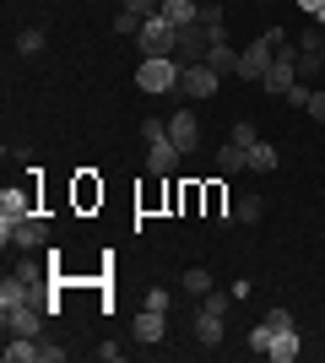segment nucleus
Masks as SVG:
<instances>
[{
	"instance_id": "obj_3",
	"label": "nucleus",
	"mask_w": 325,
	"mask_h": 363,
	"mask_svg": "<svg viewBox=\"0 0 325 363\" xmlns=\"http://www.w3.org/2000/svg\"><path fill=\"white\" fill-rule=\"evenodd\" d=\"M217 33H222V28H206V22H190V28H179V49H173V60H179V65H201Z\"/></svg>"
},
{
	"instance_id": "obj_17",
	"label": "nucleus",
	"mask_w": 325,
	"mask_h": 363,
	"mask_svg": "<svg viewBox=\"0 0 325 363\" xmlns=\"http://www.w3.org/2000/svg\"><path fill=\"white\" fill-rule=\"evenodd\" d=\"M195 342H201V347H222V315L201 309V315H195Z\"/></svg>"
},
{
	"instance_id": "obj_21",
	"label": "nucleus",
	"mask_w": 325,
	"mask_h": 363,
	"mask_svg": "<svg viewBox=\"0 0 325 363\" xmlns=\"http://www.w3.org/2000/svg\"><path fill=\"white\" fill-rule=\"evenodd\" d=\"M44 49V28H22L16 33V55H38Z\"/></svg>"
},
{
	"instance_id": "obj_29",
	"label": "nucleus",
	"mask_w": 325,
	"mask_h": 363,
	"mask_svg": "<svg viewBox=\"0 0 325 363\" xmlns=\"http://www.w3.org/2000/svg\"><path fill=\"white\" fill-rule=\"evenodd\" d=\"M206 212L222 217V184H206Z\"/></svg>"
},
{
	"instance_id": "obj_16",
	"label": "nucleus",
	"mask_w": 325,
	"mask_h": 363,
	"mask_svg": "<svg viewBox=\"0 0 325 363\" xmlns=\"http://www.w3.org/2000/svg\"><path fill=\"white\" fill-rule=\"evenodd\" d=\"M298 352H304V342H298V331L287 325V331H277V336H271V347H266V358H277V363H293Z\"/></svg>"
},
{
	"instance_id": "obj_6",
	"label": "nucleus",
	"mask_w": 325,
	"mask_h": 363,
	"mask_svg": "<svg viewBox=\"0 0 325 363\" xmlns=\"http://www.w3.org/2000/svg\"><path fill=\"white\" fill-rule=\"evenodd\" d=\"M44 303H16V309H0V320H6V336H38L44 331Z\"/></svg>"
},
{
	"instance_id": "obj_9",
	"label": "nucleus",
	"mask_w": 325,
	"mask_h": 363,
	"mask_svg": "<svg viewBox=\"0 0 325 363\" xmlns=\"http://www.w3.org/2000/svg\"><path fill=\"white\" fill-rule=\"evenodd\" d=\"M179 157H185V152L173 147L169 136H163V141H147V174H173V168H179Z\"/></svg>"
},
{
	"instance_id": "obj_27",
	"label": "nucleus",
	"mask_w": 325,
	"mask_h": 363,
	"mask_svg": "<svg viewBox=\"0 0 325 363\" xmlns=\"http://www.w3.org/2000/svg\"><path fill=\"white\" fill-rule=\"evenodd\" d=\"M201 22L206 28H222V6H217V0H201Z\"/></svg>"
},
{
	"instance_id": "obj_14",
	"label": "nucleus",
	"mask_w": 325,
	"mask_h": 363,
	"mask_svg": "<svg viewBox=\"0 0 325 363\" xmlns=\"http://www.w3.org/2000/svg\"><path fill=\"white\" fill-rule=\"evenodd\" d=\"M33 358H44L38 336H6V363H33Z\"/></svg>"
},
{
	"instance_id": "obj_1",
	"label": "nucleus",
	"mask_w": 325,
	"mask_h": 363,
	"mask_svg": "<svg viewBox=\"0 0 325 363\" xmlns=\"http://www.w3.org/2000/svg\"><path fill=\"white\" fill-rule=\"evenodd\" d=\"M141 44V60H173V49H179V28L173 22H163V16H147L136 33Z\"/></svg>"
},
{
	"instance_id": "obj_11",
	"label": "nucleus",
	"mask_w": 325,
	"mask_h": 363,
	"mask_svg": "<svg viewBox=\"0 0 325 363\" xmlns=\"http://www.w3.org/2000/svg\"><path fill=\"white\" fill-rule=\"evenodd\" d=\"M206 65L217 76H239V49H228V33H217L212 49H206Z\"/></svg>"
},
{
	"instance_id": "obj_8",
	"label": "nucleus",
	"mask_w": 325,
	"mask_h": 363,
	"mask_svg": "<svg viewBox=\"0 0 325 363\" xmlns=\"http://www.w3.org/2000/svg\"><path fill=\"white\" fill-rule=\"evenodd\" d=\"M169 141H173L179 152H185V157H190V152L201 147V120H195L190 108H179V114L169 120Z\"/></svg>"
},
{
	"instance_id": "obj_25",
	"label": "nucleus",
	"mask_w": 325,
	"mask_h": 363,
	"mask_svg": "<svg viewBox=\"0 0 325 363\" xmlns=\"http://www.w3.org/2000/svg\"><path fill=\"white\" fill-rule=\"evenodd\" d=\"M233 141H239V147H255V141H261V130H255L249 120H239V125H233Z\"/></svg>"
},
{
	"instance_id": "obj_24",
	"label": "nucleus",
	"mask_w": 325,
	"mask_h": 363,
	"mask_svg": "<svg viewBox=\"0 0 325 363\" xmlns=\"http://www.w3.org/2000/svg\"><path fill=\"white\" fill-rule=\"evenodd\" d=\"M125 11H136V16H157L163 11V0H120Z\"/></svg>"
},
{
	"instance_id": "obj_4",
	"label": "nucleus",
	"mask_w": 325,
	"mask_h": 363,
	"mask_svg": "<svg viewBox=\"0 0 325 363\" xmlns=\"http://www.w3.org/2000/svg\"><path fill=\"white\" fill-rule=\"evenodd\" d=\"M179 71H185L179 60H141L136 87L141 92H179Z\"/></svg>"
},
{
	"instance_id": "obj_28",
	"label": "nucleus",
	"mask_w": 325,
	"mask_h": 363,
	"mask_svg": "<svg viewBox=\"0 0 325 363\" xmlns=\"http://www.w3.org/2000/svg\"><path fill=\"white\" fill-rule=\"evenodd\" d=\"M147 309H163V315H169V309H173L169 288H152V293H147Z\"/></svg>"
},
{
	"instance_id": "obj_23",
	"label": "nucleus",
	"mask_w": 325,
	"mask_h": 363,
	"mask_svg": "<svg viewBox=\"0 0 325 363\" xmlns=\"http://www.w3.org/2000/svg\"><path fill=\"white\" fill-rule=\"evenodd\" d=\"M261 212H266L261 196H244V201H239V223H261Z\"/></svg>"
},
{
	"instance_id": "obj_30",
	"label": "nucleus",
	"mask_w": 325,
	"mask_h": 363,
	"mask_svg": "<svg viewBox=\"0 0 325 363\" xmlns=\"http://www.w3.org/2000/svg\"><path fill=\"white\" fill-rule=\"evenodd\" d=\"M201 309H212V315H228V293H206Z\"/></svg>"
},
{
	"instance_id": "obj_2",
	"label": "nucleus",
	"mask_w": 325,
	"mask_h": 363,
	"mask_svg": "<svg viewBox=\"0 0 325 363\" xmlns=\"http://www.w3.org/2000/svg\"><path fill=\"white\" fill-rule=\"evenodd\" d=\"M0 244H6V250H44L49 244V223L38 212H28V217H16V223H0Z\"/></svg>"
},
{
	"instance_id": "obj_13",
	"label": "nucleus",
	"mask_w": 325,
	"mask_h": 363,
	"mask_svg": "<svg viewBox=\"0 0 325 363\" xmlns=\"http://www.w3.org/2000/svg\"><path fill=\"white\" fill-rule=\"evenodd\" d=\"M163 22H173V28H190V22H201V0H163Z\"/></svg>"
},
{
	"instance_id": "obj_10",
	"label": "nucleus",
	"mask_w": 325,
	"mask_h": 363,
	"mask_svg": "<svg viewBox=\"0 0 325 363\" xmlns=\"http://www.w3.org/2000/svg\"><path fill=\"white\" fill-rule=\"evenodd\" d=\"M163 336H169V315L141 303V315H136V342H147V347H152V342H163Z\"/></svg>"
},
{
	"instance_id": "obj_12",
	"label": "nucleus",
	"mask_w": 325,
	"mask_h": 363,
	"mask_svg": "<svg viewBox=\"0 0 325 363\" xmlns=\"http://www.w3.org/2000/svg\"><path fill=\"white\" fill-rule=\"evenodd\" d=\"M28 212H33V196L16 190V184H6L0 190V223H16V217H28Z\"/></svg>"
},
{
	"instance_id": "obj_26",
	"label": "nucleus",
	"mask_w": 325,
	"mask_h": 363,
	"mask_svg": "<svg viewBox=\"0 0 325 363\" xmlns=\"http://www.w3.org/2000/svg\"><path fill=\"white\" fill-rule=\"evenodd\" d=\"M282 98H287V104H293V108H309V98H314V92L304 87V82H293V87L282 92Z\"/></svg>"
},
{
	"instance_id": "obj_20",
	"label": "nucleus",
	"mask_w": 325,
	"mask_h": 363,
	"mask_svg": "<svg viewBox=\"0 0 325 363\" xmlns=\"http://www.w3.org/2000/svg\"><path fill=\"white\" fill-rule=\"evenodd\" d=\"M185 293L206 298V293H212V272H201V266H190V272H185Z\"/></svg>"
},
{
	"instance_id": "obj_15",
	"label": "nucleus",
	"mask_w": 325,
	"mask_h": 363,
	"mask_svg": "<svg viewBox=\"0 0 325 363\" xmlns=\"http://www.w3.org/2000/svg\"><path fill=\"white\" fill-rule=\"evenodd\" d=\"M217 168L222 174H249V147H239V141H222V152H217Z\"/></svg>"
},
{
	"instance_id": "obj_5",
	"label": "nucleus",
	"mask_w": 325,
	"mask_h": 363,
	"mask_svg": "<svg viewBox=\"0 0 325 363\" xmlns=\"http://www.w3.org/2000/svg\"><path fill=\"white\" fill-rule=\"evenodd\" d=\"M271 55H277V44H271V33H266V38H255L249 49H239V76H244V82H266Z\"/></svg>"
},
{
	"instance_id": "obj_7",
	"label": "nucleus",
	"mask_w": 325,
	"mask_h": 363,
	"mask_svg": "<svg viewBox=\"0 0 325 363\" xmlns=\"http://www.w3.org/2000/svg\"><path fill=\"white\" fill-rule=\"evenodd\" d=\"M217 82H222V76H217L206 60H201V65H185V71H179V92H185V98H212Z\"/></svg>"
},
{
	"instance_id": "obj_32",
	"label": "nucleus",
	"mask_w": 325,
	"mask_h": 363,
	"mask_svg": "<svg viewBox=\"0 0 325 363\" xmlns=\"http://www.w3.org/2000/svg\"><path fill=\"white\" fill-rule=\"evenodd\" d=\"M309 120L325 125V92H314V98H309Z\"/></svg>"
},
{
	"instance_id": "obj_19",
	"label": "nucleus",
	"mask_w": 325,
	"mask_h": 363,
	"mask_svg": "<svg viewBox=\"0 0 325 363\" xmlns=\"http://www.w3.org/2000/svg\"><path fill=\"white\" fill-rule=\"evenodd\" d=\"M98 201H103V184H98L93 174H81V179H76V206L87 212V206H98Z\"/></svg>"
},
{
	"instance_id": "obj_18",
	"label": "nucleus",
	"mask_w": 325,
	"mask_h": 363,
	"mask_svg": "<svg viewBox=\"0 0 325 363\" xmlns=\"http://www.w3.org/2000/svg\"><path fill=\"white\" fill-rule=\"evenodd\" d=\"M271 168H277V147L255 141V147H249V174H271Z\"/></svg>"
},
{
	"instance_id": "obj_22",
	"label": "nucleus",
	"mask_w": 325,
	"mask_h": 363,
	"mask_svg": "<svg viewBox=\"0 0 325 363\" xmlns=\"http://www.w3.org/2000/svg\"><path fill=\"white\" fill-rule=\"evenodd\" d=\"M141 22H147V16H136V11H125V6H120V16H114V33H120V38H136Z\"/></svg>"
},
{
	"instance_id": "obj_31",
	"label": "nucleus",
	"mask_w": 325,
	"mask_h": 363,
	"mask_svg": "<svg viewBox=\"0 0 325 363\" xmlns=\"http://www.w3.org/2000/svg\"><path fill=\"white\" fill-rule=\"evenodd\" d=\"M304 11H309V22H325V0H298Z\"/></svg>"
}]
</instances>
